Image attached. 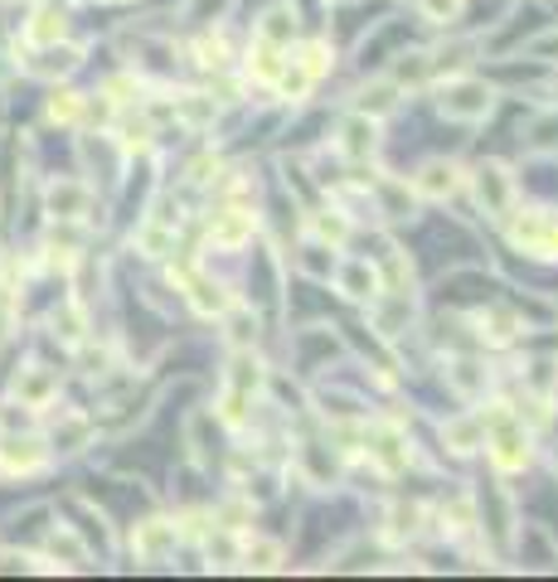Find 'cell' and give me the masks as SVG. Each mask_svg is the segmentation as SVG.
<instances>
[]
</instances>
